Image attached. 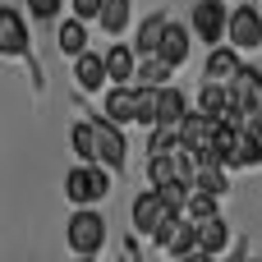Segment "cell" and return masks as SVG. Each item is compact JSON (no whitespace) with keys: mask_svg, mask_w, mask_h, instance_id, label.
<instances>
[{"mask_svg":"<svg viewBox=\"0 0 262 262\" xmlns=\"http://www.w3.org/2000/svg\"><path fill=\"white\" fill-rule=\"evenodd\" d=\"M175 147H180L175 124H152V134H147V157H170Z\"/></svg>","mask_w":262,"mask_h":262,"instance_id":"cb8c5ba5","label":"cell"},{"mask_svg":"<svg viewBox=\"0 0 262 262\" xmlns=\"http://www.w3.org/2000/svg\"><path fill=\"white\" fill-rule=\"evenodd\" d=\"M74 78H78V88H88V92H97L101 83H106V64H101V51H83V55H74Z\"/></svg>","mask_w":262,"mask_h":262,"instance_id":"4fadbf2b","label":"cell"},{"mask_svg":"<svg viewBox=\"0 0 262 262\" xmlns=\"http://www.w3.org/2000/svg\"><path fill=\"white\" fill-rule=\"evenodd\" d=\"M101 64H106V78L115 83V88H129L134 83V69H138V55H134V46H111L106 55H101Z\"/></svg>","mask_w":262,"mask_h":262,"instance_id":"7c38bea8","label":"cell"},{"mask_svg":"<svg viewBox=\"0 0 262 262\" xmlns=\"http://www.w3.org/2000/svg\"><path fill=\"white\" fill-rule=\"evenodd\" d=\"M129 18H134V0H106L101 14H97V23H101L111 37H120V32L129 28Z\"/></svg>","mask_w":262,"mask_h":262,"instance_id":"44dd1931","label":"cell"},{"mask_svg":"<svg viewBox=\"0 0 262 262\" xmlns=\"http://www.w3.org/2000/svg\"><path fill=\"white\" fill-rule=\"evenodd\" d=\"M230 166H262V138H253V134H244V129H239Z\"/></svg>","mask_w":262,"mask_h":262,"instance_id":"d4e9b609","label":"cell"},{"mask_svg":"<svg viewBox=\"0 0 262 262\" xmlns=\"http://www.w3.org/2000/svg\"><path fill=\"white\" fill-rule=\"evenodd\" d=\"M161 203H166V212H184V198H189V184H180V180H170V184H161V189H152Z\"/></svg>","mask_w":262,"mask_h":262,"instance_id":"4316f807","label":"cell"},{"mask_svg":"<svg viewBox=\"0 0 262 262\" xmlns=\"http://www.w3.org/2000/svg\"><path fill=\"white\" fill-rule=\"evenodd\" d=\"M166 216H175V212H166V203H161L152 189L134 198V230H138V235H157V226H161Z\"/></svg>","mask_w":262,"mask_h":262,"instance_id":"9c48e42d","label":"cell"},{"mask_svg":"<svg viewBox=\"0 0 262 262\" xmlns=\"http://www.w3.org/2000/svg\"><path fill=\"white\" fill-rule=\"evenodd\" d=\"M28 14L32 18H51V14H60V0H28Z\"/></svg>","mask_w":262,"mask_h":262,"instance_id":"f546056e","label":"cell"},{"mask_svg":"<svg viewBox=\"0 0 262 262\" xmlns=\"http://www.w3.org/2000/svg\"><path fill=\"white\" fill-rule=\"evenodd\" d=\"M226 111H230V92H226L221 83H203V88H198V115L226 120Z\"/></svg>","mask_w":262,"mask_h":262,"instance_id":"ffe728a7","label":"cell"},{"mask_svg":"<svg viewBox=\"0 0 262 262\" xmlns=\"http://www.w3.org/2000/svg\"><path fill=\"white\" fill-rule=\"evenodd\" d=\"M106 193H111V175H106V166H97V161L74 166V170L64 175V198H69L74 207H92V203H101Z\"/></svg>","mask_w":262,"mask_h":262,"instance_id":"6da1fadb","label":"cell"},{"mask_svg":"<svg viewBox=\"0 0 262 262\" xmlns=\"http://www.w3.org/2000/svg\"><path fill=\"white\" fill-rule=\"evenodd\" d=\"M157 249H166L170 258L180 262V258H189V253H198V230H193V221H184L180 212L175 216H166L161 226H157Z\"/></svg>","mask_w":262,"mask_h":262,"instance_id":"5b68a950","label":"cell"},{"mask_svg":"<svg viewBox=\"0 0 262 262\" xmlns=\"http://www.w3.org/2000/svg\"><path fill=\"white\" fill-rule=\"evenodd\" d=\"M230 111L239 115V124H244V115H258L262 111V69L253 64H239L235 74H230Z\"/></svg>","mask_w":262,"mask_h":262,"instance_id":"277c9868","label":"cell"},{"mask_svg":"<svg viewBox=\"0 0 262 262\" xmlns=\"http://www.w3.org/2000/svg\"><path fill=\"white\" fill-rule=\"evenodd\" d=\"M239 69V51L235 46H212V55H207V83H230V74Z\"/></svg>","mask_w":262,"mask_h":262,"instance_id":"d6986e66","label":"cell"},{"mask_svg":"<svg viewBox=\"0 0 262 262\" xmlns=\"http://www.w3.org/2000/svg\"><path fill=\"white\" fill-rule=\"evenodd\" d=\"M189 41H193V32H189V28H180V23H166V32H161V46H157V60H166L170 69H180V64L189 60Z\"/></svg>","mask_w":262,"mask_h":262,"instance_id":"8fae6325","label":"cell"},{"mask_svg":"<svg viewBox=\"0 0 262 262\" xmlns=\"http://www.w3.org/2000/svg\"><path fill=\"white\" fill-rule=\"evenodd\" d=\"M64 239H69V249H74L78 258H92V253L106 244V221H101V212L78 207V212L69 216V226H64Z\"/></svg>","mask_w":262,"mask_h":262,"instance_id":"3957f363","label":"cell"},{"mask_svg":"<svg viewBox=\"0 0 262 262\" xmlns=\"http://www.w3.org/2000/svg\"><path fill=\"white\" fill-rule=\"evenodd\" d=\"M78 262H92V258H78Z\"/></svg>","mask_w":262,"mask_h":262,"instance_id":"1f68e13d","label":"cell"},{"mask_svg":"<svg viewBox=\"0 0 262 262\" xmlns=\"http://www.w3.org/2000/svg\"><path fill=\"white\" fill-rule=\"evenodd\" d=\"M134 111H138V92L134 88H111L106 92V120L111 124H134Z\"/></svg>","mask_w":262,"mask_h":262,"instance_id":"9a60e30c","label":"cell"},{"mask_svg":"<svg viewBox=\"0 0 262 262\" xmlns=\"http://www.w3.org/2000/svg\"><path fill=\"white\" fill-rule=\"evenodd\" d=\"M184 221H207V216H216V198L212 193H203V189H189V198H184V212H180Z\"/></svg>","mask_w":262,"mask_h":262,"instance_id":"603a6c76","label":"cell"},{"mask_svg":"<svg viewBox=\"0 0 262 262\" xmlns=\"http://www.w3.org/2000/svg\"><path fill=\"white\" fill-rule=\"evenodd\" d=\"M180 262H216V258H207V253H189V258H180Z\"/></svg>","mask_w":262,"mask_h":262,"instance_id":"4dcf8cb0","label":"cell"},{"mask_svg":"<svg viewBox=\"0 0 262 262\" xmlns=\"http://www.w3.org/2000/svg\"><path fill=\"white\" fill-rule=\"evenodd\" d=\"M55 46L74 60V55H83L88 51V23L83 18H64L60 28H55Z\"/></svg>","mask_w":262,"mask_h":262,"instance_id":"ac0fdd59","label":"cell"},{"mask_svg":"<svg viewBox=\"0 0 262 262\" xmlns=\"http://www.w3.org/2000/svg\"><path fill=\"white\" fill-rule=\"evenodd\" d=\"M147 180H152V189L170 184V180H175V152H170V157H152V161H147Z\"/></svg>","mask_w":262,"mask_h":262,"instance_id":"484cf974","label":"cell"},{"mask_svg":"<svg viewBox=\"0 0 262 262\" xmlns=\"http://www.w3.org/2000/svg\"><path fill=\"white\" fill-rule=\"evenodd\" d=\"M216 124H221V120H207V115L189 111V115L175 124V134H180V152H189V157L212 152V134H216Z\"/></svg>","mask_w":262,"mask_h":262,"instance_id":"52a82bcc","label":"cell"},{"mask_svg":"<svg viewBox=\"0 0 262 262\" xmlns=\"http://www.w3.org/2000/svg\"><path fill=\"white\" fill-rule=\"evenodd\" d=\"M226 18H230V9L221 0H198L193 5V18H189V32H198V41L216 46L226 37Z\"/></svg>","mask_w":262,"mask_h":262,"instance_id":"ba28073f","label":"cell"},{"mask_svg":"<svg viewBox=\"0 0 262 262\" xmlns=\"http://www.w3.org/2000/svg\"><path fill=\"white\" fill-rule=\"evenodd\" d=\"M226 37L235 51H258L262 46V14L258 5H239L230 18H226Z\"/></svg>","mask_w":262,"mask_h":262,"instance_id":"8992f818","label":"cell"},{"mask_svg":"<svg viewBox=\"0 0 262 262\" xmlns=\"http://www.w3.org/2000/svg\"><path fill=\"white\" fill-rule=\"evenodd\" d=\"M189 115V101H184V92L180 88H157V124H180Z\"/></svg>","mask_w":262,"mask_h":262,"instance_id":"2e32d148","label":"cell"},{"mask_svg":"<svg viewBox=\"0 0 262 262\" xmlns=\"http://www.w3.org/2000/svg\"><path fill=\"white\" fill-rule=\"evenodd\" d=\"M166 23H170V18H166L161 9H157V14H147V18H143V28H138L134 55H143V60H147V55H157V46H161V32H166Z\"/></svg>","mask_w":262,"mask_h":262,"instance_id":"e0dca14e","label":"cell"},{"mask_svg":"<svg viewBox=\"0 0 262 262\" xmlns=\"http://www.w3.org/2000/svg\"><path fill=\"white\" fill-rule=\"evenodd\" d=\"M170 74H175V69H170L166 60L147 55V60L134 69V88H166V83H170Z\"/></svg>","mask_w":262,"mask_h":262,"instance_id":"7402d4cb","label":"cell"},{"mask_svg":"<svg viewBox=\"0 0 262 262\" xmlns=\"http://www.w3.org/2000/svg\"><path fill=\"white\" fill-rule=\"evenodd\" d=\"M101 5H106V0H74V18H83V23H88V18H97V14H101Z\"/></svg>","mask_w":262,"mask_h":262,"instance_id":"f1b7e54d","label":"cell"},{"mask_svg":"<svg viewBox=\"0 0 262 262\" xmlns=\"http://www.w3.org/2000/svg\"><path fill=\"white\" fill-rule=\"evenodd\" d=\"M0 55H28V28H23V14L5 9L0 5Z\"/></svg>","mask_w":262,"mask_h":262,"instance_id":"30bf717a","label":"cell"},{"mask_svg":"<svg viewBox=\"0 0 262 262\" xmlns=\"http://www.w3.org/2000/svg\"><path fill=\"white\" fill-rule=\"evenodd\" d=\"M88 129H92V161H101L106 170H124V161H129L124 129H120V124H111L106 115L88 120Z\"/></svg>","mask_w":262,"mask_h":262,"instance_id":"7a4b0ae2","label":"cell"},{"mask_svg":"<svg viewBox=\"0 0 262 262\" xmlns=\"http://www.w3.org/2000/svg\"><path fill=\"white\" fill-rule=\"evenodd\" d=\"M69 143H74V152H78V161H92V129H88V120H83V124H74V134H69Z\"/></svg>","mask_w":262,"mask_h":262,"instance_id":"83f0119b","label":"cell"},{"mask_svg":"<svg viewBox=\"0 0 262 262\" xmlns=\"http://www.w3.org/2000/svg\"><path fill=\"white\" fill-rule=\"evenodd\" d=\"M193 230H198V253H207V258H216V253L230 244V226H226L221 216H207V221H198Z\"/></svg>","mask_w":262,"mask_h":262,"instance_id":"5bb4252c","label":"cell"}]
</instances>
